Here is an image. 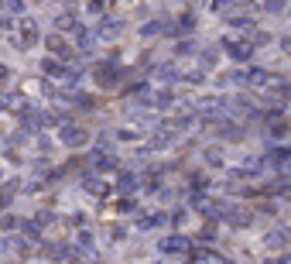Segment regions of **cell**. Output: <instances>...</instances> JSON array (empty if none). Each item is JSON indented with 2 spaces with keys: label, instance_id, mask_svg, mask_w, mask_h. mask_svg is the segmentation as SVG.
<instances>
[{
  "label": "cell",
  "instance_id": "obj_6",
  "mask_svg": "<svg viewBox=\"0 0 291 264\" xmlns=\"http://www.w3.org/2000/svg\"><path fill=\"white\" fill-rule=\"evenodd\" d=\"M45 45H48V48H52V52H55V55H69V48H65V41H62V38H59V35H52V38H48V41H45Z\"/></svg>",
  "mask_w": 291,
  "mask_h": 264
},
{
  "label": "cell",
  "instance_id": "obj_5",
  "mask_svg": "<svg viewBox=\"0 0 291 264\" xmlns=\"http://www.w3.org/2000/svg\"><path fill=\"white\" fill-rule=\"evenodd\" d=\"M96 79H99L103 86L117 82V66H110V62H106V66H99V69H96Z\"/></svg>",
  "mask_w": 291,
  "mask_h": 264
},
{
  "label": "cell",
  "instance_id": "obj_9",
  "mask_svg": "<svg viewBox=\"0 0 291 264\" xmlns=\"http://www.w3.org/2000/svg\"><path fill=\"white\" fill-rule=\"evenodd\" d=\"M3 10H10V14H21V10H24V3H21V0H3Z\"/></svg>",
  "mask_w": 291,
  "mask_h": 264
},
{
  "label": "cell",
  "instance_id": "obj_7",
  "mask_svg": "<svg viewBox=\"0 0 291 264\" xmlns=\"http://www.w3.org/2000/svg\"><path fill=\"white\" fill-rule=\"evenodd\" d=\"M21 230H24V237H28V240H38V237H41V230H38V223H34V220L21 223Z\"/></svg>",
  "mask_w": 291,
  "mask_h": 264
},
{
  "label": "cell",
  "instance_id": "obj_11",
  "mask_svg": "<svg viewBox=\"0 0 291 264\" xmlns=\"http://www.w3.org/2000/svg\"><path fill=\"white\" fill-rule=\"evenodd\" d=\"M7 75H10V69H7V66H0V82H3Z\"/></svg>",
  "mask_w": 291,
  "mask_h": 264
},
{
  "label": "cell",
  "instance_id": "obj_4",
  "mask_svg": "<svg viewBox=\"0 0 291 264\" xmlns=\"http://www.w3.org/2000/svg\"><path fill=\"white\" fill-rule=\"evenodd\" d=\"M3 110H10V113H24L28 110V103H24V96H3V103H0Z\"/></svg>",
  "mask_w": 291,
  "mask_h": 264
},
{
  "label": "cell",
  "instance_id": "obj_10",
  "mask_svg": "<svg viewBox=\"0 0 291 264\" xmlns=\"http://www.w3.org/2000/svg\"><path fill=\"white\" fill-rule=\"evenodd\" d=\"M0 226H3V230H14V226H17V220L7 213V216H0Z\"/></svg>",
  "mask_w": 291,
  "mask_h": 264
},
{
  "label": "cell",
  "instance_id": "obj_2",
  "mask_svg": "<svg viewBox=\"0 0 291 264\" xmlns=\"http://www.w3.org/2000/svg\"><path fill=\"white\" fill-rule=\"evenodd\" d=\"M62 141H65L69 148H79V144H86V141H89V134L79 131V127H65V131H62Z\"/></svg>",
  "mask_w": 291,
  "mask_h": 264
},
{
  "label": "cell",
  "instance_id": "obj_8",
  "mask_svg": "<svg viewBox=\"0 0 291 264\" xmlns=\"http://www.w3.org/2000/svg\"><path fill=\"white\" fill-rule=\"evenodd\" d=\"M161 251H185V240H178V237H175V240H164Z\"/></svg>",
  "mask_w": 291,
  "mask_h": 264
},
{
  "label": "cell",
  "instance_id": "obj_3",
  "mask_svg": "<svg viewBox=\"0 0 291 264\" xmlns=\"http://www.w3.org/2000/svg\"><path fill=\"white\" fill-rule=\"evenodd\" d=\"M41 72H45V75H52V79H62V75H75V72H65V69H62V62H55V59H45V62H41Z\"/></svg>",
  "mask_w": 291,
  "mask_h": 264
},
{
  "label": "cell",
  "instance_id": "obj_1",
  "mask_svg": "<svg viewBox=\"0 0 291 264\" xmlns=\"http://www.w3.org/2000/svg\"><path fill=\"white\" fill-rule=\"evenodd\" d=\"M21 38H17V48H31V45H38V24L31 21V17H21Z\"/></svg>",
  "mask_w": 291,
  "mask_h": 264
}]
</instances>
